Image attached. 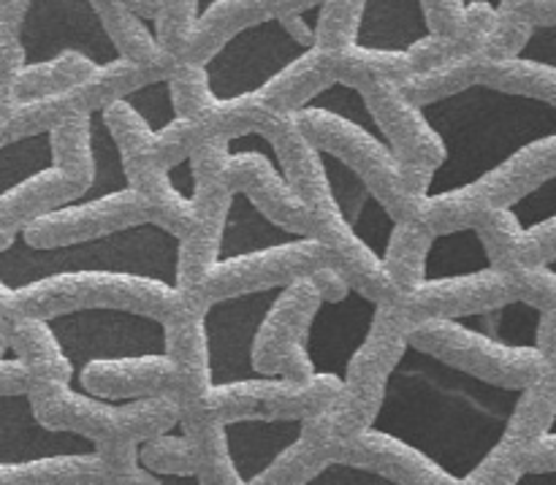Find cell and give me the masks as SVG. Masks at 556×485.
I'll use <instances>...</instances> for the list:
<instances>
[{
  "label": "cell",
  "mask_w": 556,
  "mask_h": 485,
  "mask_svg": "<svg viewBox=\"0 0 556 485\" xmlns=\"http://www.w3.org/2000/svg\"><path fill=\"white\" fill-rule=\"evenodd\" d=\"M81 383L90 394L109 401L174 394V367L166 353H157V356L150 353V356L96 358L81 372Z\"/></svg>",
  "instance_id": "cell-19"
},
{
  "label": "cell",
  "mask_w": 556,
  "mask_h": 485,
  "mask_svg": "<svg viewBox=\"0 0 556 485\" xmlns=\"http://www.w3.org/2000/svg\"><path fill=\"white\" fill-rule=\"evenodd\" d=\"M410 329L413 318L400 302L378 304L372 326L353 353L342 378L345 391L340 405L334 407L340 437H351L375 426V418L386 401L389 378L410 347Z\"/></svg>",
  "instance_id": "cell-5"
},
{
  "label": "cell",
  "mask_w": 556,
  "mask_h": 485,
  "mask_svg": "<svg viewBox=\"0 0 556 485\" xmlns=\"http://www.w3.org/2000/svg\"><path fill=\"white\" fill-rule=\"evenodd\" d=\"M150 222L144 195L136 188L114 190V193L92 199L87 204H65L60 209L47 212L22 231L25 242L33 250H58L71 244L92 242L109 233L136 228Z\"/></svg>",
  "instance_id": "cell-10"
},
{
  "label": "cell",
  "mask_w": 556,
  "mask_h": 485,
  "mask_svg": "<svg viewBox=\"0 0 556 485\" xmlns=\"http://www.w3.org/2000/svg\"><path fill=\"white\" fill-rule=\"evenodd\" d=\"M552 179H556V130L521 144L500 166L483 174L481 182L494 206H514Z\"/></svg>",
  "instance_id": "cell-22"
},
{
  "label": "cell",
  "mask_w": 556,
  "mask_h": 485,
  "mask_svg": "<svg viewBox=\"0 0 556 485\" xmlns=\"http://www.w3.org/2000/svg\"><path fill=\"white\" fill-rule=\"evenodd\" d=\"M410 347L508 391H525L548 369V358L538 345H508L467 329L454 318L416 320L410 329Z\"/></svg>",
  "instance_id": "cell-3"
},
{
  "label": "cell",
  "mask_w": 556,
  "mask_h": 485,
  "mask_svg": "<svg viewBox=\"0 0 556 485\" xmlns=\"http://www.w3.org/2000/svg\"><path fill=\"white\" fill-rule=\"evenodd\" d=\"M324 293L315 285L313 277H302V280L282 288L266 318L261 320L253 350H250L253 367L261 374L280 378L282 363L291 358V353H296L299 347H307L309 329H313V320L318 309L324 307Z\"/></svg>",
  "instance_id": "cell-14"
},
{
  "label": "cell",
  "mask_w": 556,
  "mask_h": 485,
  "mask_svg": "<svg viewBox=\"0 0 556 485\" xmlns=\"http://www.w3.org/2000/svg\"><path fill=\"white\" fill-rule=\"evenodd\" d=\"M174 426H182V405L177 396H139V399H128V405H117V426L112 437L144 445L147 439L172 432Z\"/></svg>",
  "instance_id": "cell-37"
},
{
  "label": "cell",
  "mask_w": 556,
  "mask_h": 485,
  "mask_svg": "<svg viewBox=\"0 0 556 485\" xmlns=\"http://www.w3.org/2000/svg\"><path fill=\"white\" fill-rule=\"evenodd\" d=\"M293 119L320 152L337 157L362 179L364 188L389 212L391 220L413 217L418 199L407 190L405 166L391 144H383L358 123L329 109L304 106L302 112L293 114Z\"/></svg>",
  "instance_id": "cell-2"
},
{
  "label": "cell",
  "mask_w": 556,
  "mask_h": 485,
  "mask_svg": "<svg viewBox=\"0 0 556 485\" xmlns=\"http://www.w3.org/2000/svg\"><path fill=\"white\" fill-rule=\"evenodd\" d=\"M228 423L215 421L204 412L185 407L182 410V432L188 434L195 456V481L204 485H237L242 483L237 464L228 448Z\"/></svg>",
  "instance_id": "cell-29"
},
{
  "label": "cell",
  "mask_w": 556,
  "mask_h": 485,
  "mask_svg": "<svg viewBox=\"0 0 556 485\" xmlns=\"http://www.w3.org/2000/svg\"><path fill=\"white\" fill-rule=\"evenodd\" d=\"M315 280V285L320 288V293H324L326 302H342V298L348 296V291H353L351 282L342 277V271L337 269V266H324V269H318L315 275H309Z\"/></svg>",
  "instance_id": "cell-48"
},
{
  "label": "cell",
  "mask_w": 556,
  "mask_h": 485,
  "mask_svg": "<svg viewBox=\"0 0 556 485\" xmlns=\"http://www.w3.org/2000/svg\"><path fill=\"white\" fill-rule=\"evenodd\" d=\"M320 49V63L331 85L362 87L375 81L394 79L405 81L416 71L407 49H386V47H364V43H348L337 49Z\"/></svg>",
  "instance_id": "cell-23"
},
{
  "label": "cell",
  "mask_w": 556,
  "mask_h": 485,
  "mask_svg": "<svg viewBox=\"0 0 556 485\" xmlns=\"http://www.w3.org/2000/svg\"><path fill=\"white\" fill-rule=\"evenodd\" d=\"M0 309L38 318L81 312V309H117L141 315L157 323L179 318L188 309L177 285L130 271H60L22 288H0Z\"/></svg>",
  "instance_id": "cell-1"
},
{
  "label": "cell",
  "mask_w": 556,
  "mask_h": 485,
  "mask_svg": "<svg viewBox=\"0 0 556 485\" xmlns=\"http://www.w3.org/2000/svg\"><path fill=\"white\" fill-rule=\"evenodd\" d=\"M340 439L334 410L302 421L299 437L275 456L266 470L253 477L258 485H302L318 477L326 467L334 464V448Z\"/></svg>",
  "instance_id": "cell-21"
},
{
  "label": "cell",
  "mask_w": 556,
  "mask_h": 485,
  "mask_svg": "<svg viewBox=\"0 0 556 485\" xmlns=\"http://www.w3.org/2000/svg\"><path fill=\"white\" fill-rule=\"evenodd\" d=\"M168 76H172V71L134 63V60L119 54L109 63H98L87 79L68 87V90L16 101L9 112L0 114V141L14 144V141L30 139V136L43 133V130L49 133L54 125L74 117V114L103 112L109 103L128 98L130 92L141 90L152 81L168 79Z\"/></svg>",
  "instance_id": "cell-4"
},
{
  "label": "cell",
  "mask_w": 556,
  "mask_h": 485,
  "mask_svg": "<svg viewBox=\"0 0 556 485\" xmlns=\"http://www.w3.org/2000/svg\"><path fill=\"white\" fill-rule=\"evenodd\" d=\"M345 391V380L329 372H313L307 380H291L271 421H307L334 410Z\"/></svg>",
  "instance_id": "cell-40"
},
{
  "label": "cell",
  "mask_w": 556,
  "mask_h": 485,
  "mask_svg": "<svg viewBox=\"0 0 556 485\" xmlns=\"http://www.w3.org/2000/svg\"><path fill=\"white\" fill-rule=\"evenodd\" d=\"M329 87L331 81L326 76L324 63H320V49L309 47L299 58H293L286 68L269 76L258 90L282 114H296Z\"/></svg>",
  "instance_id": "cell-30"
},
{
  "label": "cell",
  "mask_w": 556,
  "mask_h": 485,
  "mask_svg": "<svg viewBox=\"0 0 556 485\" xmlns=\"http://www.w3.org/2000/svg\"><path fill=\"white\" fill-rule=\"evenodd\" d=\"M334 464L356 467V470L378 472L389 481L402 485H451L459 483V477L438 464L432 456L413 448L405 439L394 437L389 432L369 426L351 437L337 439Z\"/></svg>",
  "instance_id": "cell-15"
},
{
  "label": "cell",
  "mask_w": 556,
  "mask_h": 485,
  "mask_svg": "<svg viewBox=\"0 0 556 485\" xmlns=\"http://www.w3.org/2000/svg\"><path fill=\"white\" fill-rule=\"evenodd\" d=\"M166 356L174 367V396L179 405H195L212 388L210 334H206V315L185 309L179 318L163 323Z\"/></svg>",
  "instance_id": "cell-20"
},
{
  "label": "cell",
  "mask_w": 556,
  "mask_h": 485,
  "mask_svg": "<svg viewBox=\"0 0 556 485\" xmlns=\"http://www.w3.org/2000/svg\"><path fill=\"white\" fill-rule=\"evenodd\" d=\"M0 340L33 367L38 380H71V361L47 318L0 309Z\"/></svg>",
  "instance_id": "cell-24"
},
{
  "label": "cell",
  "mask_w": 556,
  "mask_h": 485,
  "mask_svg": "<svg viewBox=\"0 0 556 485\" xmlns=\"http://www.w3.org/2000/svg\"><path fill=\"white\" fill-rule=\"evenodd\" d=\"M313 215V237L326 244L331 255V266L342 271L353 291L372 304H394L400 302V288L391 280L389 269L383 264V255L375 253L348 222L340 201L329 199L324 204L309 206Z\"/></svg>",
  "instance_id": "cell-11"
},
{
  "label": "cell",
  "mask_w": 556,
  "mask_h": 485,
  "mask_svg": "<svg viewBox=\"0 0 556 485\" xmlns=\"http://www.w3.org/2000/svg\"><path fill=\"white\" fill-rule=\"evenodd\" d=\"M168 95H172L174 117H199L206 109L215 106L217 95L212 92L206 63L179 58L177 68L168 76Z\"/></svg>",
  "instance_id": "cell-41"
},
{
  "label": "cell",
  "mask_w": 556,
  "mask_h": 485,
  "mask_svg": "<svg viewBox=\"0 0 556 485\" xmlns=\"http://www.w3.org/2000/svg\"><path fill=\"white\" fill-rule=\"evenodd\" d=\"M329 264L331 255L318 237H299L275 247L217 260L215 269L193 291L182 293V298L188 309L206 315L217 302L250 296L269 288H286Z\"/></svg>",
  "instance_id": "cell-6"
},
{
  "label": "cell",
  "mask_w": 556,
  "mask_h": 485,
  "mask_svg": "<svg viewBox=\"0 0 556 485\" xmlns=\"http://www.w3.org/2000/svg\"><path fill=\"white\" fill-rule=\"evenodd\" d=\"M103 123H106L109 133L119 150L125 179L152 166H163L161 155H157V130L150 128V123L141 117L134 103L125 101V98L109 103L103 109Z\"/></svg>",
  "instance_id": "cell-31"
},
{
  "label": "cell",
  "mask_w": 556,
  "mask_h": 485,
  "mask_svg": "<svg viewBox=\"0 0 556 485\" xmlns=\"http://www.w3.org/2000/svg\"><path fill=\"white\" fill-rule=\"evenodd\" d=\"M288 383H291L288 378L269 374V378L258 380H237V383L212 385L195 405L188 407H193V410L204 412V416L223 423L253 421V418L271 421V412L280 405Z\"/></svg>",
  "instance_id": "cell-25"
},
{
  "label": "cell",
  "mask_w": 556,
  "mask_h": 485,
  "mask_svg": "<svg viewBox=\"0 0 556 485\" xmlns=\"http://www.w3.org/2000/svg\"><path fill=\"white\" fill-rule=\"evenodd\" d=\"M432 242L434 233L424 222H418L416 217L394 222V231H391L389 244H386L383 264L402 296L416 291L427 280V255Z\"/></svg>",
  "instance_id": "cell-35"
},
{
  "label": "cell",
  "mask_w": 556,
  "mask_h": 485,
  "mask_svg": "<svg viewBox=\"0 0 556 485\" xmlns=\"http://www.w3.org/2000/svg\"><path fill=\"white\" fill-rule=\"evenodd\" d=\"M141 461L155 475H177V477H195V456L188 434L172 437V434H157L141 445Z\"/></svg>",
  "instance_id": "cell-43"
},
{
  "label": "cell",
  "mask_w": 556,
  "mask_h": 485,
  "mask_svg": "<svg viewBox=\"0 0 556 485\" xmlns=\"http://www.w3.org/2000/svg\"><path fill=\"white\" fill-rule=\"evenodd\" d=\"M486 52H472L462 54V58L445 60V63L432 65V68L413 71L405 81H402V90L413 98L421 106H429L434 101H445V98L456 95V92H465L467 87L481 85L483 71L489 63Z\"/></svg>",
  "instance_id": "cell-33"
},
{
  "label": "cell",
  "mask_w": 556,
  "mask_h": 485,
  "mask_svg": "<svg viewBox=\"0 0 556 485\" xmlns=\"http://www.w3.org/2000/svg\"><path fill=\"white\" fill-rule=\"evenodd\" d=\"M505 277L521 304H530L538 312L556 307V271L552 264H521L505 271Z\"/></svg>",
  "instance_id": "cell-45"
},
{
  "label": "cell",
  "mask_w": 556,
  "mask_h": 485,
  "mask_svg": "<svg viewBox=\"0 0 556 485\" xmlns=\"http://www.w3.org/2000/svg\"><path fill=\"white\" fill-rule=\"evenodd\" d=\"M96 450L101 454L112 483H155V472L147 470L144 461H141L139 443H130V439L123 437H106L101 443H96Z\"/></svg>",
  "instance_id": "cell-44"
},
{
  "label": "cell",
  "mask_w": 556,
  "mask_h": 485,
  "mask_svg": "<svg viewBox=\"0 0 556 485\" xmlns=\"http://www.w3.org/2000/svg\"><path fill=\"white\" fill-rule=\"evenodd\" d=\"M3 485H106L112 483L101 454H65L0 467Z\"/></svg>",
  "instance_id": "cell-28"
},
{
  "label": "cell",
  "mask_w": 556,
  "mask_h": 485,
  "mask_svg": "<svg viewBox=\"0 0 556 485\" xmlns=\"http://www.w3.org/2000/svg\"><path fill=\"white\" fill-rule=\"evenodd\" d=\"M556 426V358L548 369L521 391L503 437L478 461L465 483L510 485L527 475V461L535 445Z\"/></svg>",
  "instance_id": "cell-8"
},
{
  "label": "cell",
  "mask_w": 556,
  "mask_h": 485,
  "mask_svg": "<svg viewBox=\"0 0 556 485\" xmlns=\"http://www.w3.org/2000/svg\"><path fill=\"white\" fill-rule=\"evenodd\" d=\"M476 233L481 239L489 264L497 269L508 271L521 264H541L530 228L521 226L510 206H494L486 220L476 228Z\"/></svg>",
  "instance_id": "cell-36"
},
{
  "label": "cell",
  "mask_w": 556,
  "mask_h": 485,
  "mask_svg": "<svg viewBox=\"0 0 556 485\" xmlns=\"http://www.w3.org/2000/svg\"><path fill=\"white\" fill-rule=\"evenodd\" d=\"M85 190V184L76 182L65 168L54 166V163L16 182L0 199V247L9 250L16 233L25 231L33 220L71 204Z\"/></svg>",
  "instance_id": "cell-18"
},
{
  "label": "cell",
  "mask_w": 556,
  "mask_h": 485,
  "mask_svg": "<svg viewBox=\"0 0 556 485\" xmlns=\"http://www.w3.org/2000/svg\"><path fill=\"white\" fill-rule=\"evenodd\" d=\"M280 109L271 106L261 90L242 92L233 98H217L215 106L199 117H174L166 128L157 130V155L163 166L172 171L182 161H190L195 150L210 139H239V136H264L286 119Z\"/></svg>",
  "instance_id": "cell-9"
},
{
  "label": "cell",
  "mask_w": 556,
  "mask_h": 485,
  "mask_svg": "<svg viewBox=\"0 0 556 485\" xmlns=\"http://www.w3.org/2000/svg\"><path fill=\"white\" fill-rule=\"evenodd\" d=\"M367 0H324L318 16V47L337 49L362 36Z\"/></svg>",
  "instance_id": "cell-42"
},
{
  "label": "cell",
  "mask_w": 556,
  "mask_h": 485,
  "mask_svg": "<svg viewBox=\"0 0 556 485\" xmlns=\"http://www.w3.org/2000/svg\"><path fill=\"white\" fill-rule=\"evenodd\" d=\"M96 65L98 63H92V58H87L79 49H63V52H58L49 60L27 63L20 81H16V101H27V98H41L60 90H68V87L87 79V76L96 71Z\"/></svg>",
  "instance_id": "cell-38"
},
{
  "label": "cell",
  "mask_w": 556,
  "mask_h": 485,
  "mask_svg": "<svg viewBox=\"0 0 556 485\" xmlns=\"http://www.w3.org/2000/svg\"><path fill=\"white\" fill-rule=\"evenodd\" d=\"M519 302L514 285L503 269L489 264V269L470 271L459 277L424 280L416 291L405 293L400 304L410 315L413 323L427 318H467V315L492 312Z\"/></svg>",
  "instance_id": "cell-12"
},
{
  "label": "cell",
  "mask_w": 556,
  "mask_h": 485,
  "mask_svg": "<svg viewBox=\"0 0 556 485\" xmlns=\"http://www.w3.org/2000/svg\"><path fill=\"white\" fill-rule=\"evenodd\" d=\"M527 14L535 25H552L556 22V0H532Z\"/></svg>",
  "instance_id": "cell-49"
},
{
  "label": "cell",
  "mask_w": 556,
  "mask_h": 485,
  "mask_svg": "<svg viewBox=\"0 0 556 485\" xmlns=\"http://www.w3.org/2000/svg\"><path fill=\"white\" fill-rule=\"evenodd\" d=\"M27 65V52L22 36L3 33L0 36V114L16 103V81Z\"/></svg>",
  "instance_id": "cell-46"
},
{
  "label": "cell",
  "mask_w": 556,
  "mask_h": 485,
  "mask_svg": "<svg viewBox=\"0 0 556 485\" xmlns=\"http://www.w3.org/2000/svg\"><path fill=\"white\" fill-rule=\"evenodd\" d=\"M52 163L65 168L87 190L96 182V152H92L90 114H74L49 130Z\"/></svg>",
  "instance_id": "cell-39"
},
{
  "label": "cell",
  "mask_w": 556,
  "mask_h": 485,
  "mask_svg": "<svg viewBox=\"0 0 556 485\" xmlns=\"http://www.w3.org/2000/svg\"><path fill=\"white\" fill-rule=\"evenodd\" d=\"M33 418L49 432H68L101 443L117 426V405L96 394H79L71 380H38L27 394Z\"/></svg>",
  "instance_id": "cell-17"
},
{
  "label": "cell",
  "mask_w": 556,
  "mask_h": 485,
  "mask_svg": "<svg viewBox=\"0 0 556 485\" xmlns=\"http://www.w3.org/2000/svg\"><path fill=\"white\" fill-rule=\"evenodd\" d=\"M483 87L508 95L532 98L556 109V63L538 58H492L483 71Z\"/></svg>",
  "instance_id": "cell-32"
},
{
  "label": "cell",
  "mask_w": 556,
  "mask_h": 485,
  "mask_svg": "<svg viewBox=\"0 0 556 485\" xmlns=\"http://www.w3.org/2000/svg\"><path fill=\"white\" fill-rule=\"evenodd\" d=\"M492 209L494 201L486 184L476 179V182L445 190V193L421 195L416 209H413V217L424 222L434 237H448L456 231H476Z\"/></svg>",
  "instance_id": "cell-26"
},
{
  "label": "cell",
  "mask_w": 556,
  "mask_h": 485,
  "mask_svg": "<svg viewBox=\"0 0 556 485\" xmlns=\"http://www.w3.org/2000/svg\"><path fill=\"white\" fill-rule=\"evenodd\" d=\"M231 161L228 139H210L190 155L193 168V204L195 217L190 231L179 239L177 282L182 293L193 291L220 260L223 233H226L228 212L233 204V190L226 182V166Z\"/></svg>",
  "instance_id": "cell-7"
},
{
  "label": "cell",
  "mask_w": 556,
  "mask_h": 485,
  "mask_svg": "<svg viewBox=\"0 0 556 485\" xmlns=\"http://www.w3.org/2000/svg\"><path fill=\"white\" fill-rule=\"evenodd\" d=\"M92 3H96L98 14H101L103 33L109 36L112 47L117 49V54L134 60V63L152 65V68H177L179 54L163 47L161 38L147 30L139 11L125 5L123 0H92Z\"/></svg>",
  "instance_id": "cell-27"
},
{
  "label": "cell",
  "mask_w": 556,
  "mask_h": 485,
  "mask_svg": "<svg viewBox=\"0 0 556 485\" xmlns=\"http://www.w3.org/2000/svg\"><path fill=\"white\" fill-rule=\"evenodd\" d=\"M362 98L367 103L369 117L383 130L391 150L405 163H429L440 168L445 161V141L434 130V125L424 117L421 103L413 101L402 81L383 79L362 87Z\"/></svg>",
  "instance_id": "cell-13"
},
{
  "label": "cell",
  "mask_w": 556,
  "mask_h": 485,
  "mask_svg": "<svg viewBox=\"0 0 556 485\" xmlns=\"http://www.w3.org/2000/svg\"><path fill=\"white\" fill-rule=\"evenodd\" d=\"M226 182L233 193L248 195L250 204L277 228L296 237H313V215L302 195L288 182L286 171H277L269 157L258 152L231 155L226 166Z\"/></svg>",
  "instance_id": "cell-16"
},
{
  "label": "cell",
  "mask_w": 556,
  "mask_h": 485,
  "mask_svg": "<svg viewBox=\"0 0 556 485\" xmlns=\"http://www.w3.org/2000/svg\"><path fill=\"white\" fill-rule=\"evenodd\" d=\"M36 383V372L25 358L16 356L0 361V394L3 396H27Z\"/></svg>",
  "instance_id": "cell-47"
},
{
  "label": "cell",
  "mask_w": 556,
  "mask_h": 485,
  "mask_svg": "<svg viewBox=\"0 0 556 485\" xmlns=\"http://www.w3.org/2000/svg\"><path fill=\"white\" fill-rule=\"evenodd\" d=\"M128 184L144 195L147 215H150L152 226L163 228V231L177 239H182L190 231L195 204L193 199H188V195L174 188L166 166H152L147 171L136 174V177H128Z\"/></svg>",
  "instance_id": "cell-34"
}]
</instances>
